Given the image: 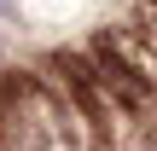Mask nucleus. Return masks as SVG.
Returning <instances> with one entry per match:
<instances>
[{"instance_id": "obj_1", "label": "nucleus", "mask_w": 157, "mask_h": 151, "mask_svg": "<svg viewBox=\"0 0 157 151\" xmlns=\"http://www.w3.org/2000/svg\"><path fill=\"white\" fill-rule=\"evenodd\" d=\"M23 12H17V0H0V23H17Z\"/></svg>"}]
</instances>
